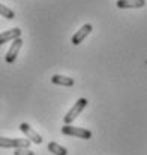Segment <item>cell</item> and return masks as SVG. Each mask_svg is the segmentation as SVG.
<instances>
[{
	"label": "cell",
	"instance_id": "cell-2",
	"mask_svg": "<svg viewBox=\"0 0 147 155\" xmlns=\"http://www.w3.org/2000/svg\"><path fill=\"white\" fill-rule=\"evenodd\" d=\"M87 105V100L86 98H80L77 103L74 104V107L65 114V117H63V120H65V124L66 125H69V124H72L77 117H78V114L84 110V107Z\"/></svg>",
	"mask_w": 147,
	"mask_h": 155
},
{
	"label": "cell",
	"instance_id": "cell-11",
	"mask_svg": "<svg viewBox=\"0 0 147 155\" xmlns=\"http://www.w3.org/2000/svg\"><path fill=\"white\" fill-rule=\"evenodd\" d=\"M0 15H2V17H5V18H8V20L15 18V12H14L12 9H9L8 6L2 5V3H0Z\"/></svg>",
	"mask_w": 147,
	"mask_h": 155
},
{
	"label": "cell",
	"instance_id": "cell-10",
	"mask_svg": "<svg viewBox=\"0 0 147 155\" xmlns=\"http://www.w3.org/2000/svg\"><path fill=\"white\" fill-rule=\"evenodd\" d=\"M48 151L51 154L54 155H68V149L66 148H63V146H60L59 143H56V142H51L48 143Z\"/></svg>",
	"mask_w": 147,
	"mask_h": 155
},
{
	"label": "cell",
	"instance_id": "cell-9",
	"mask_svg": "<svg viewBox=\"0 0 147 155\" xmlns=\"http://www.w3.org/2000/svg\"><path fill=\"white\" fill-rule=\"evenodd\" d=\"M51 83H54V84H59V86H66V87H71V86H74V78H71V77H65V75H59V74H56V75H53L51 77Z\"/></svg>",
	"mask_w": 147,
	"mask_h": 155
},
{
	"label": "cell",
	"instance_id": "cell-4",
	"mask_svg": "<svg viewBox=\"0 0 147 155\" xmlns=\"http://www.w3.org/2000/svg\"><path fill=\"white\" fill-rule=\"evenodd\" d=\"M21 47H23V39H21V38L14 39L11 48L8 50L6 56H5V62H6V63H14L15 59H17V56H18V53H20V48H21Z\"/></svg>",
	"mask_w": 147,
	"mask_h": 155
},
{
	"label": "cell",
	"instance_id": "cell-3",
	"mask_svg": "<svg viewBox=\"0 0 147 155\" xmlns=\"http://www.w3.org/2000/svg\"><path fill=\"white\" fill-rule=\"evenodd\" d=\"M30 140L29 139H8V137H0V148H30Z\"/></svg>",
	"mask_w": 147,
	"mask_h": 155
},
{
	"label": "cell",
	"instance_id": "cell-7",
	"mask_svg": "<svg viewBox=\"0 0 147 155\" xmlns=\"http://www.w3.org/2000/svg\"><path fill=\"white\" fill-rule=\"evenodd\" d=\"M20 36H21V29H18V27L6 30V32L0 33V45H3V44H6L9 41H14V39L20 38Z\"/></svg>",
	"mask_w": 147,
	"mask_h": 155
},
{
	"label": "cell",
	"instance_id": "cell-6",
	"mask_svg": "<svg viewBox=\"0 0 147 155\" xmlns=\"http://www.w3.org/2000/svg\"><path fill=\"white\" fill-rule=\"evenodd\" d=\"M93 30V27H92V24H84L74 36H72V44L74 45H80L84 39H86V36L87 35H90V32Z\"/></svg>",
	"mask_w": 147,
	"mask_h": 155
},
{
	"label": "cell",
	"instance_id": "cell-1",
	"mask_svg": "<svg viewBox=\"0 0 147 155\" xmlns=\"http://www.w3.org/2000/svg\"><path fill=\"white\" fill-rule=\"evenodd\" d=\"M62 134L65 136H74V137H78V139H84V140H89L92 139V131L86 130V128H77V127H72L71 124L65 127H62Z\"/></svg>",
	"mask_w": 147,
	"mask_h": 155
},
{
	"label": "cell",
	"instance_id": "cell-5",
	"mask_svg": "<svg viewBox=\"0 0 147 155\" xmlns=\"http://www.w3.org/2000/svg\"><path fill=\"white\" fill-rule=\"evenodd\" d=\"M20 130L26 134V137L30 140V142H33V143H36V145H41L42 143V137H41V134H38L29 124H26V122H23L21 125H20Z\"/></svg>",
	"mask_w": 147,
	"mask_h": 155
},
{
	"label": "cell",
	"instance_id": "cell-8",
	"mask_svg": "<svg viewBox=\"0 0 147 155\" xmlns=\"http://www.w3.org/2000/svg\"><path fill=\"white\" fill-rule=\"evenodd\" d=\"M116 5L120 9H129V8H143L146 2L144 0H117Z\"/></svg>",
	"mask_w": 147,
	"mask_h": 155
},
{
	"label": "cell",
	"instance_id": "cell-12",
	"mask_svg": "<svg viewBox=\"0 0 147 155\" xmlns=\"http://www.w3.org/2000/svg\"><path fill=\"white\" fill-rule=\"evenodd\" d=\"M14 155H35V152L30 151L29 148H18L14 151Z\"/></svg>",
	"mask_w": 147,
	"mask_h": 155
}]
</instances>
